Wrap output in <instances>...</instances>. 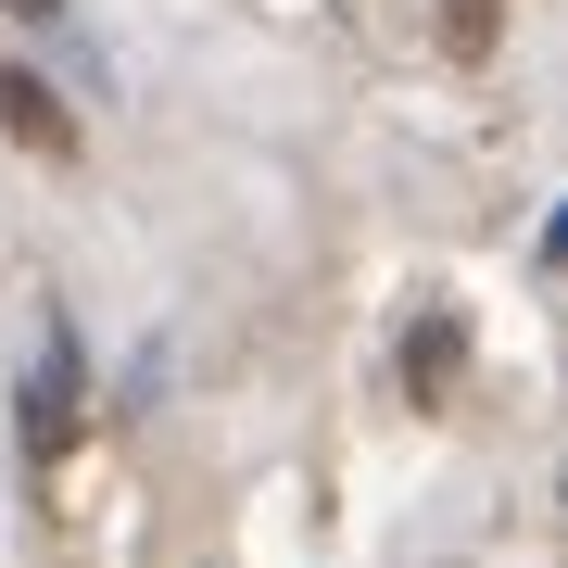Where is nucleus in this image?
I'll return each instance as SVG.
<instances>
[{
	"label": "nucleus",
	"mask_w": 568,
	"mask_h": 568,
	"mask_svg": "<svg viewBox=\"0 0 568 568\" xmlns=\"http://www.w3.org/2000/svg\"><path fill=\"white\" fill-rule=\"evenodd\" d=\"M0 114H13V126H26V140H63V114L39 102V77H0Z\"/></svg>",
	"instance_id": "obj_1"
},
{
	"label": "nucleus",
	"mask_w": 568,
	"mask_h": 568,
	"mask_svg": "<svg viewBox=\"0 0 568 568\" xmlns=\"http://www.w3.org/2000/svg\"><path fill=\"white\" fill-rule=\"evenodd\" d=\"M13 13H51V0H13Z\"/></svg>",
	"instance_id": "obj_2"
}]
</instances>
